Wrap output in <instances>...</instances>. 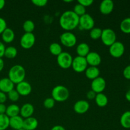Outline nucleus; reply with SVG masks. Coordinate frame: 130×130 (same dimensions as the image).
I'll return each mask as SVG.
<instances>
[{
    "mask_svg": "<svg viewBox=\"0 0 130 130\" xmlns=\"http://www.w3.org/2000/svg\"><path fill=\"white\" fill-rule=\"evenodd\" d=\"M16 90L20 96H27L32 91L31 85L24 80L17 85Z\"/></svg>",
    "mask_w": 130,
    "mask_h": 130,
    "instance_id": "nucleus-12",
    "label": "nucleus"
},
{
    "mask_svg": "<svg viewBox=\"0 0 130 130\" xmlns=\"http://www.w3.org/2000/svg\"><path fill=\"white\" fill-rule=\"evenodd\" d=\"M79 17L72 10H67L61 15L59 24L61 27L66 31H70L79 26Z\"/></svg>",
    "mask_w": 130,
    "mask_h": 130,
    "instance_id": "nucleus-1",
    "label": "nucleus"
},
{
    "mask_svg": "<svg viewBox=\"0 0 130 130\" xmlns=\"http://www.w3.org/2000/svg\"><path fill=\"white\" fill-rule=\"evenodd\" d=\"M55 101L52 97H49L46 99L43 102V105L45 108L48 109H51L55 106Z\"/></svg>",
    "mask_w": 130,
    "mask_h": 130,
    "instance_id": "nucleus-34",
    "label": "nucleus"
},
{
    "mask_svg": "<svg viewBox=\"0 0 130 130\" xmlns=\"http://www.w3.org/2000/svg\"><path fill=\"white\" fill-rule=\"evenodd\" d=\"M120 29L124 34H130V18L123 19L120 24Z\"/></svg>",
    "mask_w": 130,
    "mask_h": 130,
    "instance_id": "nucleus-28",
    "label": "nucleus"
},
{
    "mask_svg": "<svg viewBox=\"0 0 130 130\" xmlns=\"http://www.w3.org/2000/svg\"><path fill=\"white\" fill-rule=\"evenodd\" d=\"M61 44L67 48L74 47L77 43V38L74 33L71 31H66L60 36Z\"/></svg>",
    "mask_w": 130,
    "mask_h": 130,
    "instance_id": "nucleus-4",
    "label": "nucleus"
},
{
    "mask_svg": "<svg viewBox=\"0 0 130 130\" xmlns=\"http://www.w3.org/2000/svg\"><path fill=\"white\" fill-rule=\"evenodd\" d=\"M20 108L17 104H11L6 107V115L9 118L20 115Z\"/></svg>",
    "mask_w": 130,
    "mask_h": 130,
    "instance_id": "nucleus-23",
    "label": "nucleus"
},
{
    "mask_svg": "<svg viewBox=\"0 0 130 130\" xmlns=\"http://www.w3.org/2000/svg\"><path fill=\"white\" fill-rule=\"evenodd\" d=\"M4 67H5V62H4L2 58H0V72L3 71Z\"/></svg>",
    "mask_w": 130,
    "mask_h": 130,
    "instance_id": "nucleus-44",
    "label": "nucleus"
},
{
    "mask_svg": "<svg viewBox=\"0 0 130 130\" xmlns=\"http://www.w3.org/2000/svg\"><path fill=\"white\" fill-rule=\"evenodd\" d=\"M26 75L24 67L21 65H15L12 66L9 70L8 78L15 85H17L19 83L24 81Z\"/></svg>",
    "mask_w": 130,
    "mask_h": 130,
    "instance_id": "nucleus-2",
    "label": "nucleus"
},
{
    "mask_svg": "<svg viewBox=\"0 0 130 130\" xmlns=\"http://www.w3.org/2000/svg\"><path fill=\"white\" fill-rule=\"evenodd\" d=\"M91 90L95 93H100L104 91L106 88V81L105 79L102 77H98L97 78L92 80L91 83Z\"/></svg>",
    "mask_w": 130,
    "mask_h": 130,
    "instance_id": "nucleus-11",
    "label": "nucleus"
},
{
    "mask_svg": "<svg viewBox=\"0 0 130 130\" xmlns=\"http://www.w3.org/2000/svg\"><path fill=\"white\" fill-rule=\"evenodd\" d=\"M24 119L20 116L12 117L10 118V127L15 130H18L23 128Z\"/></svg>",
    "mask_w": 130,
    "mask_h": 130,
    "instance_id": "nucleus-19",
    "label": "nucleus"
},
{
    "mask_svg": "<svg viewBox=\"0 0 130 130\" xmlns=\"http://www.w3.org/2000/svg\"><path fill=\"white\" fill-rule=\"evenodd\" d=\"M125 52L124 44L120 41H116L109 46V53L112 57L118 58L121 57Z\"/></svg>",
    "mask_w": 130,
    "mask_h": 130,
    "instance_id": "nucleus-10",
    "label": "nucleus"
},
{
    "mask_svg": "<svg viewBox=\"0 0 130 130\" xmlns=\"http://www.w3.org/2000/svg\"><path fill=\"white\" fill-rule=\"evenodd\" d=\"M85 72V75L86 77L89 79L93 80L97 78L100 76V70L97 67H93V66H90L88 67L86 69Z\"/></svg>",
    "mask_w": 130,
    "mask_h": 130,
    "instance_id": "nucleus-21",
    "label": "nucleus"
},
{
    "mask_svg": "<svg viewBox=\"0 0 130 130\" xmlns=\"http://www.w3.org/2000/svg\"><path fill=\"white\" fill-rule=\"evenodd\" d=\"M7 107L5 105V104H0V114H5L6 111Z\"/></svg>",
    "mask_w": 130,
    "mask_h": 130,
    "instance_id": "nucleus-42",
    "label": "nucleus"
},
{
    "mask_svg": "<svg viewBox=\"0 0 130 130\" xmlns=\"http://www.w3.org/2000/svg\"><path fill=\"white\" fill-rule=\"evenodd\" d=\"M114 8V4L112 0H104L100 3L99 10L103 15H109L112 12Z\"/></svg>",
    "mask_w": 130,
    "mask_h": 130,
    "instance_id": "nucleus-15",
    "label": "nucleus"
},
{
    "mask_svg": "<svg viewBox=\"0 0 130 130\" xmlns=\"http://www.w3.org/2000/svg\"><path fill=\"white\" fill-rule=\"evenodd\" d=\"M7 98H8L9 100H11V102H17L19 100V98H20V95L19 94V93L16 90L13 89V90H11V91L7 93Z\"/></svg>",
    "mask_w": 130,
    "mask_h": 130,
    "instance_id": "nucleus-33",
    "label": "nucleus"
},
{
    "mask_svg": "<svg viewBox=\"0 0 130 130\" xmlns=\"http://www.w3.org/2000/svg\"><path fill=\"white\" fill-rule=\"evenodd\" d=\"M123 76L125 79L128 80H130V65L127 66L124 69L123 72Z\"/></svg>",
    "mask_w": 130,
    "mask_h": 130,
    "instance_id": "nucleus-38",
    "label": "nucleus"
},
{
    "mask_svg": "<svg viewBox=\"0 0 130 130\" xmlns=\"http://www.w3.org/2000/svg\"><path fill=\"white\" fill-rule=\"evenodd\" d=\"M95 103L96 105L100 107H104L106 106L108 104V98L106 95L103 93H100L96 94V96H95Z\"/></svg>",
    "mask_w": 130,
    "mask_h": 130,
    "instance_id": "nucleus-24",
    "label": "nucleus"
},
{
    "mask_svg": "<svg viewBox=\"0 0 130 130\" xmlns=\"http://www.w3.org/2000/svg\"><path fill=\"white\" fill-rule=\"evenodd\" d=\"M7 28V24L6 22L3 18L0 17V34L3 33V32Z\"/></svg>",
    "mask_w": 130,
    "mask_h": 130,
    "instance_id": "nucleus-36",
    "label": "nucleus"
},
{
    "mask_svg": "<svg viewBox=\"0 0 130 130\" xmlns=\"http://www.w3.org/2000/svg\"><path fill=\"white\" fill-rule=\"evenodd\" d=\"M129 18H130V14H129Z\"/></svg>",
    "mask_w": 130,
    "mask_h": 130,
    "instance_id": "nucleus-50",
    "label": "nucleus"
},
{
    "mask_svg": "<svg viewBox=\"0 0 130 130\" xmlns=\"http://www.w3.org/2000/svg\"><path fill=\"white\" fill-rule=\"evenodd\" d=\"M125 98L128 102H130V90H128V91L126 92V93Z\"/></svg>",
    "mask_w": 130,
    "mask_h": 130,
    "instance_id": "nucleus-45",
    "label": "nucleus"
},
{
    "mask_svg": "<svg viewBox=\"0 0 130 130\" xmlns=\"http://www.w3.org/2000/svg\"><path fill=\"white\" fill-rule=\"evenodd\" d=\"M5 49H6V47H5L4 43L0 41V58H2L3 57H4Z\"/></svg>",
    "mask_w": 130,
    "mask_h": 130,
    "instance_id": "nucleus-41",
    "label": "nucleus"
},
{
    "mask_svg": "<svg viewBox=\"0 0 130 130\" xmlns=\"http://www.w3.org/2000/svg\"><path fill=\"white\" fill-rule=\"evenodd\" d=\"M18 130H25V129H24V128H21V129H18Z\"/></svg>",
    "mask_w": 130,
    "mask_h": 130,
    "instance_id": "nucleus-48",
    "label": "nucleus"
},
{
    "mask_svg": "<svg viewBox=\"0 0 130 130\" xmlns=\"http://www.w3.org/2000/svg\"><path fill=\"white\" fill-rule=\"evenodd\" d=\"M95 20L88 13H85L79 17V26L83 30H91L94 27Z\"/></svg>",
    "mask_w": 130,
    "mask_h": 130,
    "instance_id": "nucleus-8",
    "label": "nucleus"
},
{
    "mask_svg": "<svg viewBox=\"0 0 130 130\" xmlns=\"http://www.w3.org/2000/svg\"><path fill=\"white\" fill-rule=\"evenodd\" d=\"M70 92L68 88L63 85H57L55 86L52 91V97L55 102H63L69 99Z\"/></svg>",
    "mask_w": 130,
    "mask_h": 130,
    "instance_id": "nucleus-3",
    "label": "nucleus"
},
{
    "mask_svg": "<svg viewBox=\"0 0 130 130\" xmlns=\"http://www.w3.org/2000/svg\"><path fill=\"white\" fill-rule=\"evenodd\" d=\"M120 123L122 127L125 129H130V111H126L121 115Z\"/></svg>",
    "mask_w": 130,
    "mask_h": 130,
    "instance_id": "nucleus-25",
    "label": "nucleus"
},
{
    "mask_svg": "<svg viewBox=\"0 0 130 130\" xmlns=\"http://www.w3.org/2000/svg\"><path fill=\"white\" fill-rule=\"evenodd\" d=\"M5 6V1L4 0H0V10H2Z\"/></svg>",
    "mask_w": 130,
    "mask_h": 130,
    "instance_id": "nucleus-46",
    "label": "nucleus"
},
{
    "mask_svg": "<svg viewBox=\"0 0 130 130\" xmlns=\"http://www.w3.org/2000/svg\"><path fill=\"white\" fill-rule=\"evenodd\" d=\"M50 130H66V129H65L64 127H63L62 126L56 125V126H53Z\"/></svg>",
    "mask_w": 130,
    "mask_h": 130,
    "instance_id": "nucleus-43",
    "label": "nucleus"
},
{
    "mask_svg": "<svg viewBox=\"0 0 130 130\" xmlns=\"http://www.w3.org/2000/svg\"><path fill=\"white\" fill-rule=\"evenodd\" d=\"M64 1L65 3H71V2H72V0H70V1H66V0H64Z\"/></svg>",
    "mask_w": 130,
    "mask_h": 130,
    "instance_id": "nucleus-47",
    "label": "nucleus"
},
{
    "mask_svg": "<svg viewBox=\"0 0 130 130\" xmlns=\"http://www.w3.org/2000/svg\"><path fill=\"white\" fill-rule=\"evenodd\" d=\"M14 89V84L8 77L0 79V91L5 93H8Z\"/></svg>",
    "mask_w": 130,
    "mask_h": 130,
    "instance_id": "nucleus-17",
    "label": "nucleus"
},
{
    "mask_svg": "<svg viewBox=\"0 0 130 130\" xmlns=\"http://www.w3.org/2000/svg\"><path fill=\"white\" fill-rule=\"evenodd\" d=\"M10 126V118L6 114H0V130H6Z\"/></svg>",
    "mask_w": 130,
    "mask_h": 130,
    "instance_id": "nucleus-29",
    "label": "nucleus"
},
{
    "mask_svg": "<svg viewBox=\"0 0 130 130\" xmlns=\"http://www.w3.org/2000/svg\"><path fill=\"white\" fill-rule=\"evenodd\" d=\"M73 58L68 52H62L57 57V62L58 66L63 69H67L72 66Z\"/></svg>",
    "mask_w": 130,
    "mask_h": 130,
    "instance_id": "nucleus-6",
    "label": "nucleus"
},
{
    "mask_svg": "<svg viewBox=\"0 0 130 130\" xmlns=\"http://www.w3.org/2000/svg\"><path fill=\"white\" fill-rule=\"evenodd\" d=\"M34 112V107L31 104L26 103L20 107V115L23 119L32 117Z\"/></svg>",
    "mask_w": 130,
    "mask_h": 130,
    "instance_id": "nucleus-16",
    "label": "nucleus"
},
{
    "mask_svg": "<svg viewBox=\"0 0 130 130\" xmlns=\"http://www.w3.org/2000/svg\"><path fill=\"white\" fill-rule=\"evenodd\" d=\"M77 3L83 6L84 7H88L90 6L93 3V0H78Z\"/></svg>",
    "mask_w": 130,
    "mask_h": 130,
    "instance_id": "nucleus-37",
    "label": "nucleus"
},
{
    "mask_svg": "<svg viewBox=\"0 0 130 130\" xmlns=\"http://www.w3.org/2000/svg\"><path fill=\"white\" fill-rule=\"evenodd\" d=\"M102 29L99 27H93L90 30V38L94 40H96L101 38Z\"/></svg>",
    "mask_w": 130,
    "mask_h": 130,
    "instance_id": "nucleus-31",
    "label": "nucleus"
},
{
    "mask_svg": "<svg viewBox=\"0 0 130 130\" xmlns=\"http://www.w3.org/2000/svg\"><path fill=\"white\" fill-rule=\"evenodd\" d=\"M32 3L33 5L38 7H43L47 5L48 1L47 0H32Z\"/></svg>",
    "mask_w": 130,
    "mask_h": 130,
    "instance_id": "nucleus-35",
    "label": "nucleus"
},
{
    "mask_svg": "<svg viewBox=\"0 0 130 130\" xmlns=\"http://www.w3.org/2000/svg\"><path fill=\"white\" fill-rule=\"evenodd\" d=\"M35 43L36 37L33 33L25 32L20 38V46L24 49L28 50L32 48Z\"/></svg>",
    "mask_w": 130,
    "mask_h": 130,
    "instance_id": "nucleus-9",
    "label": "nucleus"
},
{
    "mask_svg": "<svg viewBox=\"0 0 130 130\" xmlns=\"http://www.w3.org/2000/svg\"><path fill=\"white\" fill-rule=\"evenodd\" d=\"M96 93H95L92 90H90V91H88L87 94H86V97L88 98V99L89 100H93V99H95V96H96Z\"/></svg>",
    "mask_w": 130,
    "mask_h": 130,
    "instance_id": "nucleus-39",
    "label": "nucleus"
},
{
    "mask_svg": "<svg viewBox=\"0 0 130 130\" xmlns=\"http://www.w3.org/2000/svg\"><path fill=\"white\" fill-rule=\"evenodd\" d=\"M7 100V95L6 93L0 91V104H5Z\"/></svg>",
    "mask_w": 130,
    "mask_h": 130,
    "instance_id": "nucleus-40",
    "label": "nucleus"
},
{
    "mask_svg": "<svg viewBox=\"0 0 130 130\" xmlns=\"http://www.w3.org/2000/svg\"><path fill=\"white\" fill-rule=\"evenodd\" d=\"M100 39L103 44L107 46H110L116 41V34L113 29H110V28L104 29L102 30Z\"/></svg>",
    "mask_w": 130,
    "mask_h": 130,
    "instance_id": "nucleus-5",
    "label": "nucleus"
},
{
    "mask_svg": "<svg viewBox=\"0 0 130 130\" xmlns=\"http://www.w3.org/2000/svg\"><path fill=\"white\" fill-rule=\"evenodd\" d=\"M88 63L85 57L77 56L73 58L72 62V69L77 73H81L86 71L88 67Z\"/></svg>",
    "mask_w": 130,
    "mask_h": 130,
    "instance_id": "nucleus-7",
    "label": "nucleus"
},
{
    "mask_svg": "<svg viewBox=\"0 0 130 130\" xmlns=\"http://www.w3.org/2000/svg\"><path fill=\"white\" fill-rule=\"evenodd\" d=\"M50 52L54 56H58L62 52V46L58 43H52L49 46Z\"/></svg>",
    "mask_w": 130,
    "mask_h": 130,
    "instance_id": "nucleus-26",
    "label": "nucleus"
},
{
    "mask_svg": "<svg viewBox=\"0 0 130 130\" xmlns=\"http://www.w3.org/2000/svg\"><path fill=\"white\" fill-rule=\"evenodd\" d=\"M38 126V121L34 117L24 119L23 128L25 130H35Z\"/></svg>",
    "mask_w": 130,
    "mask_h": 130,
    "instance_id": "nucleus-18",
    "label": "nucleus"
},
{
    "mask_svg": "<svg viewBox=\"0 0 130 130\" xmlns=\"http://www.w3.org/2000/svg\"><path fill=\"white\" fill-rule=\"evenodd\" d=\"M72 11L76 14L78 17H81L82 15H85L86 13V8L84 7L83 6H82L81 5H80L79 3H77L74 6V8Z\"/></svg>",
    "mask_w": 130,
    "mask_h": 130,
    "instance_id": "nucleus-32",
    "label": "nucleus"
},
{
    "mask_svg": "<svg viewBox=\"0 0 130 130\" xmlns=\"http://www.w3.org/2000/svg\"><path fill=\"white\" fill-rule=\"evenodd\" d=\"M129 60H130V55H129Z\"/></svg>",
    "mask_w": 130,
    "mask_h": 130,
    "instance_id": "nucleus-49",
    "label": "nucleus"
},
{
    "mask_svg": "<svg viewBox=\"0 0 130 130\" xmlns=\"http://www.w3.org/2000/svg\"><path fill=\"white\" fill-rule=\"evenodd\" d=\"M76 52H77V56L86 57L90 52V48L87 43H81L76 47Z\"/></svg>",
    "mask_w": 130,
    "mask_h": 130,
    "instance_id": "nucleus-22",
    "label": "nucleus"
},
{
    "mask_svg": "<svg viewBox=\"0 0 130 130\" xmlns=\"http://www.w3.org/2000/svg\"><path fill=\"white\" fill-rule=\"evenodd\" d=\"M85 58H86L88 65H90V66L97 67L101 63V56L96 52H90Z\"/></svg>",
    "mask_w": 130,
    "mask_h": 130,
    "instance_id": "nucleus-14",
    "label": "nucleus"
},
{
    "mask_svg": "<svg viewBox=\"0 0 130 130\" xmlns=\"http://www.w3.org/2000/svg\"><path fill=\"white\" fill-rule=\"evenodd\" d=\"M17 50L15 47L14 46H8L6 48L5 51V56L6 58H10V59H12V58H15L17 55Z\"/></svg>",
    "mask_w": 130,
    "mask_h": 130,
    "instance_id": "nucleus-27",
    "label": "nucleus"
},
{
    "mask_svg": "<svg viewBox=\"0 0 130 130\" xmlns=\"http://www.w3.org/2000/svg\"><path fill=\"white\" fill-rule=\"evenodd\" d=\"M23 29L25 32L32 33L35 29V24L34 22L31 20H27L23 24Z\"/></svg>",
    "mask_w": 130,
    "mask_h": 130,
    "instance_id": "nucleus-30",
    "label": "nucleus"
},
{
    "mask_svg": "<svg viewBox=\"0 0 130 130\" xmlns=\"http://www.w3.org/2000/svg\"><path fill=\"white\" fill-rule=\"evenodd\" d=\"M74 110L79 114H85L90 109V104L85 100H80L76 102L73 107Z\"/></svg>",
    "mask_w": 130,
    "mask_h": 130,
    "instance_id": "nucleus-13",
    "label": "nucleus"
},
{
    "mask_svg": "<svg viewBox=\"0 0 130 130\" xmlns=\"http://www.w3.org/2000/svg\"><path fill=\"white\" fill-rule=\"evenodd\" d=\"M1 35L3 41L6 43H11L15 39V34L13 29L10 28H6L3 32Z\"/></svg>",
    "mask_w": 130,
    "mask_h": 130,
    "instance_id": "nucleus-20",
    "label": "nucleus"
}]
</instances>
